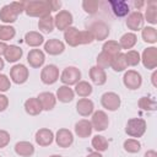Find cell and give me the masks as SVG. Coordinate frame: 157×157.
<instances>
[{"label": "cell", "mask_w": 157, "mask_h": 157, "mask_svg": "<svg viewBox=\"0 0 157 157\" xmlns=\"http://www.w3.org/2000/svg\"><path fill=\"white\" fill-rule=\"evenodd\" d=\"M144 15L140 12V11H134L128 15L126 17V26L129 29L132 31V33L135 31H140L142 29V26H144Z\"/></svg>", "instance_id": "obj_15"}, {"label": "cell", "mask_w": 157, "mask_h": 157, "mask_svg": "<svg viewBox=\"0 0 157 157\" xmlns=\"http://www.w3.org/2000/svg\"><path fill=\"white\" fill-rule=\"evenodd\" d=\"M10 134L6 130H0V148H4L10 142Z\"/></svg>", "instance_id": "obj_44"}, {"label": "cell", "mask_w": 157, "mask_h": 157, "mask_svg": "<svg viewBox=\"0 0 157 157\" xmlns=\"http://www.w3.org/2000/svg\"><path fill=\"white\" fill-rule=\"evenodd\" d=\"M90 78L92 80L93 83H96L98 86H102L107 81V74L103 69H101L98 66H92L90 69Z\"/></svg>", "instance_id": "obj_23"}, {"label": "cell", "mask_w": 157, "mask_h": 157, "mask_svg": "<svg viewBox=\"0 0 157 157\" xmlns=\"http://www.w3.org/2000/svg\"><path fill=\"white\" fill-rule=\"evenodd\" d=\"M110 67H112L114 71H117V72L124 71V70L128 67L126 61H125V55H124V53L120 52L119 54H117L115 56H113L112 63H110Z\"/></svg>", "instance_id": "obj_30"}, {"label": "cell", "mask_w": 157, "mask_h": 157, "mask_svg": "<svg viewBox=\"0 0 157 157\" xmlns=\"http://www.w3.org/2000/svg\"><path fill=\"white\" fill-rule=\"evenodd\" d=\"M88 31L92 33L94 40H104L109 36V27L103 21H94L88 26Z\"/></svg>", "instance_id": "obj_4"}, {"label": "cell", "mask_w": 157, "mask_h": 157, "mask_svg": "<svg viewBox=\"0 0 157 157\" xmlns=\"http://www.w3.org/2000/svg\"><path fill=\"white\" fill-rule=\"evenodd\" d=\"M140 58L146 69H148V70L156 69V66H157V48L156 47L146 48Z\"/></svg>", "instance_id": "obj_12"}, {"label": "cell", "mask_w": 157, "mask_h": 157, "mask_svg": "<svg viewBox=\"0 0 157 157\" xmlns=\"http://www.w3.org/2000/svg\"><path fill=\"white\" fill-rule=\"evenodd\" d=\"M10 87H11L10 78L6 75L0 74V92H6L10 90Z\"/></svg>", "instance_id": "obj_43"}, {"label": "cell", "mask_w": 157, "mask_h": 157, "mask_svg": "<svg viewBox=\"0 0 157 157\" xmlns=\"http://www.w3.org/2000/svg\"><path fill=\"white\" fill-rule=\"evenodd\" d=\"M145 18L151 25L157 23V4H156V1H150L147 4V10L145 12Z\"/></svg>", "instance_id": "obj_33"}, {"label": "cell", "mask_w": 157, "mask_h": 157, "mask_svg": "<svg viewBox=\"0 0 157 157\" xmlns=\"http://www.w3.org/2000/svg\"><path fill=\"white\" fill-rule=\"evenodd\" d=\"M92 130H93L92 124L87 119H81L75 124V134L81 139H86V137L91 136Z\"/></svg>", "instance_id": "obj_20"}, {"label": "cell", "mask_w": 157, "mask_h": 157, "mask_svg": "<svg viewBox=\"0 0 157 157\" xmlns=\"http://www.w3.org/2000/svg\"><path fill=\"white\" fill-rule=\"evenodd\" d=\"M37 98H38L43 110H52L56 104V97L52 92H42L38 94Z\"/></svg>", "instance_id": "obj_21"}, {"label": "cell", "mask_w": 157, "mask_h": 157, "mask_svg": "<svg viewBox=\"0 0 157 157\" xmlns=\"http://www.w3.org/2000/svg\"><path fill=\"white\" fill-rule=\"evenodd\" d=\"M64 39L70 47H77L80 44H83L82 31H78L76 27L71 26L64 31Z\"/></svg>", "instance_id": "obj_13"}, {"label": "cell", "mask_w": 157, "mask_h": 157, "mask_svg": "<svg viewBox=\"0 0 157 157\" xmlns=\"http://www.w3.org/2000/svg\"><path fill=\"white\" fill-rule=\"evenodd\" d=\"M86 157H103L99 152H91V153H88Z\"/></svg>", "instance_id": "obj_50"}, {"label": "cell", "mask_w": 157, "mask_h": 157, "mask_svg": "<svg viewBox=\"0 0 157 157\" xmlns=\"http://www.w3.org/2000/svg\"><path fill=\"white\" fill-rule=\"evenodd\" d=\"M81 78V71L75 66H67L64 69V71L60 75V81L65 86L76 85Z\"/></svg>", "instance_id": "obj_5"}, {"label": "cell", "mask_w": 157, "mask_h": 157, "mask_svg": "<svg viewBox=\"0 0 157 157\" xmlns=\"http://www.w3.org/2000/svg\"><path fill=\"white\" fill-rule=\"evenodd\" d=\"M25 42L27 45L29 47H39L40 44L44 43V37L39 33V32H36V31H31V32H27L26 36H25Z\"/></svg>", "instance_id": "obj_28"}, {"label": "cell", "mask_w": 157, "mask_h": 157, "mask_svg": "<svg viewBox=\"0 0 157 157\" xmlns=\"http://www.w3.org/2000/svg\"><path fill=\"white\" fill-rule=\"evenodd\" d=\"M28 69L23 64H16L10 70V78L17 85H22L28 80Z\"/></svg>", "instance_id": "obj_6"}, {"label": "cell", "mask_w": 157, "mask_h": 157, "mask_svg": "<svg viewBox=\"0 0 157 157\" xmlns=\"http://www.w3.org/2000/svg\"><path fill=\"white\" fill-rule=\"evenodd\" d=\"M50 1V7H52V11H58L61 6V2L60 1H55V0H49Z\"/></svg>", "instance_id": "obj_46"}, {"label": "cell", "mask_w": 157, "mask_h": 157, "mask_svg": "<svg viewBox=\"0 0 157 157\" xmlns=\"http://www.w3.org/2000/svg\"><path fill=\"white\" fill-rule=\"evenodd\" d=\"M7 107H9V98L5 94L0 93V112L6 110Z\"/></svg>", "instance_id": "obj_45"}, {"label": "cell", "mask_w": 157, "mask_h": 157, "mask_svg": "<svg viewBox=\"0 0 157 157\" xmlns=\"http://www.w3.org/2000/svg\"><path fill=\"white\" fill-rule=\"evenodd\" d=\"M76 110L80 115L82 117H88L93 113L94 110V105H93V102L88 98H81L78 99V102L76 103Z\"/></svg>", "instance_id": "obj_22"}, {"label": "cell", "mask_w": 157, "mask_h": 157, "mask_svg": "<svg viewBox=\"0 0 157 157\" xmlns=\"http://www.w3.org/2000/svg\"><path fill=\"white\" fill-rule=\"evenodd\" d=\"M93 88L91 86V83H88L87 81H78L76 85H75V93L82 98H86L88 97L91 93H92Z\"/></svg>", "instance_id": "obj_31"}, {"label": "cell", "mask_w": 157, "mask_h": 157, "mask_svg": "<svg viewBox=\"0 0 157 157\" xmlns=\"http://www.w3.org/2000/svg\"><path fill=\"white\" fill-rule=\"evenodd\" d=\"M108 146H109L108 140L104 136H102V135L93 136V139H92V147L97 152H104V151H107Z\"/></svg>", "instance_id": "obj_36"}, {"label": "cell", "mask_w": 157, "mask_h": 157, "mask_svg": "<svg viewBox=\"0 0 157 157\" xmlns=\"http://www.w3.org/2000/svg\"><path fill=\"white\" fill-rule=\"evenodd\" d=\"M124 55H125V61L128 66H136L141 61V58L137 50H128Z\"/></svg>", "instance_id": "obj_38"}, {"label": "cell", "mask_w": 157, "mask_h": 157, "mask_svg": "<svg viewBox=\"0 0 157 157\" xmlns=\"http://www.w3.org/2000/svg\"><path fill=\"white\" fill-rule=\"evenodd\" d=\"M27 61H28L29 66H32L34 69H38L44 64L45 55L40 49H31L28 55H27Z\"/></svg>", "instance_id": "obj_19"}, {"label": "cell", "mask_w": 157, "mask_h": 157, "mask_svg": "<svg viewBox=\"0 0 157 157\" xmlns=\"http://www.w3.org/2000/svg\"><path fill=\"white\" fill-rule=\"evenodd\" d=\"M146 121L141 118H131L128 120L125 132L131 137H141L146 131Z\"/></svg>", "instance_id": "obj_3"}, {"label": "cell", "mask_w": 157, "mask_h": 157, "mask_svg": "<svg viewBox=\"0 0 157 157\" xmlns=\"http://www.w3.org/2000/svg\"><path fill=\"white\" fill-rule=\"evenodd\" d=\"M44 50L49 55H59L65 50V44L56 38L48 39L44 43Z\"/></svg>", "instance_id": "obj_18"}, {"label": "cell", "mask_w": 157, "mask_h": 157, "mask_svg": "<svg viewBox=\"0 0 157 157\" xmlns=\"http://www.w3.org/2000/svg\"><path fill=\"white\" fill-rule=\"evenodd\" d=\"M25 12L31 17H39L43 18L49 16L52 12L50 1L49 0H31L25 1Z\"/></svg>", "instance_id": "obj_1"}, {"label": "cell", "mask_w": 157, "mask_h": 157, "mask_svg": "<svg viewBox=\"0 0 157 157\" xmlns=\"http://www.w3.org/2000/svg\"><path fill=\"white\" fill-rule=\"evenodd\" d=\"M101 103L105 109L110 112H115L117 109H119L121 101L119 94H117L115 92H105L101 97Z\"/></svg>", "instance_id": "obj_10"}, {"label": "cell", "mask_w": 157, "mask_h": 157, "mask_svg": "<svg viewBox=\"0 0 157 157\" xmlns=\"http://www.w3.org/2000/svg\"><path fill=\"white\" fill-rule=\"evenodd\" d=\"M4 65H5V63H4V60H2L1 56H0V71L4 69Z\"/></svg>", "instance_id": "obj_52"}, {"label": "cell", "mask_w": 157, "mask_h": 157, "mask_svg": "<svg viewBox=\"0 0 157 157\" xmlns=\"http://www.w3.org/2000/svg\"><path fill=\"white\" fill-rule=\"evenodd\" d=\"M141 37L145 42L155 44L157 42V31L155 27H142L141 29Z\"/></svg>", "instance_id": "obj_35"}, {"label": "cell", "mask_w": 157, "mask_h": 157, "mask_svg": "<svg viewBox=\"0 0 157 157\" xmlns=\"http://www.w3.org/2000/svg\"><path fill=\"white\" fill-rule=\"evenodd\" d=\"M0 157H1V156H0Z\"/></svg>", "instance_id": "obj_54"}, {"label": "cell", "mask_w": 157, "mask_h": 157, "mask_svg": "<svg viewBox=\"0 0 157 157\" xmlns=\"http://www.w3.org/2000/svg\"><path fill=\"white\" fill-rule=\"evenodd\" d=\"M34 140L39 145V146H49L53 140H54V134L50 129H47V128H43V129H39L37 132H36V136H34Z\"/></svg>", "instance_id": "obj_16"}, {"label": "cell", "mask_w": 157, "mask_h": 157, "mask_svg": "<svg viewBox=\"0 0 157 157\" xmlns=\"http://www.w3.org/2000/svg\"><path fill=\"white\" fill-rule=\"evenodd\" d=\"M124 150L129 153H136L141 150V144L137 139H128L124 141Z\"/></svg>", "instance_id": "obj_39"}, {"label": "cell", "mask_w": 157, "mask_h": 157, "mask_svg": "<svg viewBox=\"0 0 157 157\" xmlns=\"http://www.w3.org/2000/svg\"><path fill=\"white\" fill-rule=\"evenodd\" d=\"M136 42H137L136 34L132 33V32H128V33H125V34H123L120 37L119 45H120L121 49H126L128 50V49H131L136 44Z\"/></svg>", "instance_id": "obj_29"}, {"label": "cell", "mask_w": 157, "mask_h": 157, "mask_svg": "<svg viewBox=\"0 0 157 157\" xmlns=\"http://www.w3.org/2000/svg\"><path fill=\"white\" fill-rule=\"evenodd\" d=\"M134 5H135V7H136V9H140L141 6H144V5H145V2H144V1H134Z\"/></svg>", "instance_id": "obj_51"}, {"label": "cell", "mask_w": 157, "mask_h": 157, "mask_svg": "<svg viewBox=\"0 0 157 157\" xmlns=\"http://www.w3.org/2000/svg\"><path fill=\"white\" fill-rule=\"evenodd\" d=\"M151 82L155 87H157V71H153V74L151 75Z\"/></svg>", "instance_id": "obj_48"}, {"label": "cell", "mask_w": 157, "mask_h": 157, "mask_svg": "<svg viewBox=\"0 0 157 157\" xmlns=\"http://www.w3.org/2000/svg\"><path fill=\"white\" fill-rule=\"evenodd\" d=\"M139 107L144 110H156L157 103L151 97H141L139 99Z\"/></svg>", "instance_id": "obj_40"}, {"label": "cell", "mask_w": 157, "mask_h": 157, "mask_svg": "<svg viewBox=\"0 0 157 157\" xmlns=\"http://www.w3.org/2000/svg\"><path fill=\"white\" fill-rule=\"evenodd\" d=\"M15 152L21 157H29L34 153V146L28 141H20L15 145Z\"/></svg>", "instance_id": "obj_25"}, {"label": "cell", "mask_w": 157, "mask_h": 157, "mask_svg": "<svg viewBox=\"0 0 157 157\" xmlns=\"http://www.w3.org/2000/svg\"><path fill=\"white\" fill-rule=\"evenodd\" d=\"M6 49H7V44L5 42H0V56L5 54Z\"/></svg>", "instance_id": "obj_47"}, {"label": "cell", "mask_w": 157, "mask_h": 157, "mask_svg": "<svg viewBox=\"0 0 157 157\" xmlns=\"http://www.w3.org/2000/svg\"><path fill=\"white\" fill-rule=\"evenodd\" d=\"M55 25H54V17L52 15L49 16H45L43 18H39L38 21V28L44 32V33H52L53 29H54Z\"/></svg>", "instance_id": "obj_32"}, {"label": "cell", "mask_w": 157, "mask_h": 157, "mask_svg": "<svg viewBox=\"0 0 157 157\" xmlns=\"http://www.w3.org/2000/svg\"><path fill=\"white\" fill-rule=\"evenodd\" d=\"M98 6H99V2L97 0H83L82 1V7H83L85 12H87L90 15L96 13L98 10Z\"/></svg>", "instance_id": "obj_42"}, {"label": "cell", "mask_w": 157, "mask_h": 157, "mask_svg": "<svg viewBox=\"0 0 157 157\" xmlns=\"http://www.w3.org/2000/svg\"><path fill=\"white\" fill-rule=\"evenodd\" d=\"M145 157H157V152L153 151V150H150L145 153Z\"/></svg>", "instance_id": "obj_49"}, {"label": "cell", "mask_w": 157, "mask_h": 157, "mask_svg": "<svg viewBox=\"0 0 157 157\" xmlns=\"http://www.w3.org/2000/svg\"><path fill=\"white\" fill-rule=\"evenodd\" d=\"M23 50L17 45H7V49L4 54L7 63H16L22 58Z\"/></svg>", "instance_id": "obj_26"}, {"label": "cell", "mask_w": 157, "mask_h": 157, "mask_svg": "<svg viewBox=\"0 0 157 157\" xmlns=\"http://www.w3.org/2000/svg\"><path fill=\"white\" fill-rule=\"evenodd\" d=\"M56 99L61 103H69L74 99L75 97V92L72 88H70V86H60L56 91Z\"/></svg>", "instance_id": "obj_24"}, {"label": "cell", "mask_w": 157, "mask_h": 157, "mask_svg": "<svg viewBox=\"0 0 157 157\" xmlns=\"http://www.w3.org/2000/svg\"><path fill=\"white\" fill-rule=\"evenodd\" d=\"M49 157H63V156H60V155H53V156H49Z\"/></svg>", "instance_id": "obj_53"}, {"label": "cell", "mask_w": 157, "mask_h": 157, "mask_svg": "<svg viewBox=\"0 0 157 157\" xmlns=\"http://www.w3.org/2000/svg\"><path fill=\"white\" fill-rule=\"evenodd\" d=\"M112 56L110 55H108L107 53H104V52H101L99 54H98V56H97V65L96 66H98V67H101V69H107V67H110V63H112Z\"/></svg>", "instance_id": "obj_41"}, {"label": "cell", "mask_w": 157, "mask_h": 157, "mask_svg": "<svg viewBox=\"0 0 157 157\" xmlns=\"http://www.w3.org/2000/svg\"><path fill=\"white\" fill-rule=\"evenodd\" d=\"M55 139V142L59 147H63V148H66V147H70L74 142V135L72 132L69 130V129H59L56 131V135L54 136Z\"/></svg>", "instance_id": "obj_14"}, {"label": "cell", "mask_w": 157, "mask_h": 157, "mask_svg": "<svg viewBox=\"0 0 157 157\" xmlns=\"http://www.w3.org/2000/svg\"><path fill=\"white\" fill-rule=\"evenodd\" d=\"M91 124L96 131H104L109 125V118L104 110H96L92 113Z\"/></svg>", "instance_id": "obj_8"}, {"label": "cell", "mask_w": 157, "mask_h": 157, "mask_svg": "<svg viewBox=\"0 0 157 157\" xmlns=\"http://www.w3.org/2000/svg\"><path fill=\"white\" fill-rule=\"evenodd\" d=\"M108 4L110 5L112 11H113V13L117 17L128 16V13L130 11L129 2H126V1H123V0H110V1H108Z\"/></svg>", "instance_id": "obj_17"}, {"label": "cell", "mask_w": 157, "mask_h": 157, "mask_svg": "<svg viewBox=\"0 0 157 157\" xmlns=\"http://www.w3.org/2000/svg\"><path fill=\"white\" fill-rule=\"evenodd\" d=\"M123 83L129 90H137L142 83V77L140 72L135 70H128L123 76Z\"/></svg>", "instance_id": "obj_11"}, {"label": "cell", "mask_w": 157, "mask_h": 157, "mask_svg": "<svg viewBox=\"0 0 157 157\" xmlns=\"http://www.w3.org/2000/svg\"><path fill=\"white\" fill-rule=\"evenodd\" d=\"M72 21H74V17H72V13L67 10H61L59 11L55 17H54V25L55 27L59 29V31H65L69 27H71L72 25Z\"/></svg>", "instance_id": "obj_7"}, {"label": "cell", "mask_w": 157, "mask_h": 157, "mask_svg": "<svg viewBox=\"0 0 157 157\" xmlns=\"http://www.w3.org/2000/svg\"><path fill=\"white\" fill-rule=\"evenodd\" d=\"M120 50H121V48H120V45H119V43L117 40H107L102 47V52L107 53L112 58L115 56L117 54H119Z\"/></svg>", "instance_id": "obj_34"}, {"label": "cell", "mask_w": 157, "mask_h": 157, "mask_svg": "<svg viewBox=\"0 0 157 157\" xmlns=\"http://www.w3.org/2000/svg\"><path fill=\"white\" fill-rule=\"evenodd\" d=\"M25 11V1H13L1 7L0 10V20L4 23H13L18 15Z\"/></svg>", "instance_id": "obj_2"}, {"label": "cell", "mask_w": 157, "mask_h": 157, "mask_svg": "<svg viewBox=\"0 0 157 157\" xmlns=\"http://www.w3.org/2000/svg\"><path fill=\"white\" fill-rule=\"evenodd\" d=\"M40 80L45 85H53L59 80V69L53 65H45L40 71Z\"/></svg>", "instance_id": "obj_9"}, {"label": "cell", "mask_w": 157, "mask_h": 157, "mask_svg": "<svg viewBox=\"0 0 157 157\" xmlns=\"http://www.w3.org/2000/svg\"><path fill=\"white\" fill-rule=\"evenodd\" d=\"M25 110L29 115H38L43 110V108L37 97H31L25 102Z\"/></svg>", "instance_id": "obj_27"}, {"label": "cell", "mask_w": 157, "mask_h": 157, "mask_svg": "<svg viewBox=\"0 0 157 157\" xmlns=\"http://www.w3.org/2000/svg\"><path fill=\"white\" fill-rule=\"evenodd\" d=\"M16 34V31L12 26H0V42H6V40H10L15 37Z\"/></svg>", "instance_id": "obj_37"}]
</instances>
